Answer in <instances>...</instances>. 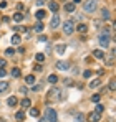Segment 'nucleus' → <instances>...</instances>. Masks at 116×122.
Returning a JSON list of instances; mask_svg holds the SVG:
<instances>
[{"mask_svg": "<svg viewBox=\"0 0 116 122\" xmlns=\"http://www.w3.org/2000/svg\"><path fill=\"white\" fill-rule=\"evenodd\" d=\"M45 119H46V122H57L58 121L57 111L52 109V107H46V109H45Z\"/></svg>", "mask_w": 116, "mask_h": 122, "instance_id": "1", "label": "nucleus"}, {"mask_svg": "<svg viewBox=\"0 0 116 122\" xmlns=\"http://www.w3.org/2000/svg\"><path fill=\"white\" fill-rule=\"evenodd\" d=\"M96 7H98V0H86L85 5H83V8H85L86 13H93L96 10Z\"/></svg>", "mask_w": 116, "mask_h": 122, "instance_id": "2", "label": "nucleus"}, {"mask_svg": "<svg viewBox=\"0 0 116 122\" xmlns=\"http://www.w3.org/2000/svg\"><path fill=\"white\" fill-rule=\"evenodd\" d=\"M63 31H65V35H71V33L75 31V26H73V21H71V20L65 21V25H63Z\"/></svg>", "mask_w": 116, "mask_h": 122, "instance_id": "3", "label": "nucleus"}, {"mask_svg": "<svg viewBox=\"0 0 116 122\" xmlns=\"http://www.w3.org/2000/svg\"><path fill=\"white\" fill-rule=\"evenodd\" d=\"M99 45H101V48H106L110 45V35L108 33H101L99 35Z\"/></svg>", "mask_w": 116, "mask_h": 122, "instance_id": "4", "label": "nucleus"}, {"mask_svg": "<svg viewBox=\"0 0 116 122\" xmlns=\"http://www.w3.org/2000/svg\"><path fill=\"white\" fill-rule=\"evenodd\" d=\"M50 99H53V101L60 99V89H57V87H52V89H50V92H48V101H50Z\"/></svg>", "mask_w": 116, "mask_h": 122, "instance_id": "5", "label": "nucleus"}, {"mask_svg": "<svg viewBox=\"0 0 116 122\" xmlns=\"http://www.w3.org/2000/svg\"><path fill=\"white\" fill-rule=\"evenodd\" d=\"M57 68L60 71H68V69H70V63H68V61H58Z\"/></svg>", "mask_w": 116, "mask_h": 122, "instance_id": "6", "label": "nucleus"}, {"mask_svg": "<svg viewBox=\"0 0 116 122\" xmlns=\"http://www.w3.org/2000/svg\"><path fill=\"white\" fill-rule=\"evenodd\" d=\"M50 26H52V28H58V26H60V15H58V13H55V15L52 17Z\"/></svg>", "mask_w": 116, "mask_h": 122, "instance_id": "7", "label": "nucleus"}, {"mask_svg": "<svg viewBox=\"0 0 116 122\" xmlns=\"http://www.w3.org/2000/svg\"><path fill=\"white\" fill-rule=\"evenodd\" d=\"M99 119H101V114H98V112H91V114L88 116L86 121H88V122H99Z\"/></svg>", "mask_w": 116, "mask_h": 122, "instance_id": "8", "label": "nucleus"}, {"mask_svg": "<svg viewBox=\"0 0 116 122\" xmlns=\"http://www.w3.org/2000/svg\"><path fill=\"white\" fill-rule=\"evenodd\" d=\"M43 28H45V25H43L40 20L33 25V31H35V33H41V31H43Z\"/></svg>", "mask_w": 116, "mask_h": 122, "instance_id": "9", "label": "nucleus"}, {"mask_svg": "<svg viewBox=\"0 0 116 122\" xmlns=\"http://www.w3.org/2000/svg\"><path fill=\"white\" fill-rule=\"evenodd\" d=\"M75 28H76L80 33H86V31H88V25H85V23H78Z\"/></svg>", "mask_w": 116, "mask_h": 122, "instance_id": "10", "label": "nucleus"}, {"mask_svg": "<svg viewBox=\"0 0 116 122\" xmlns=\"http://www.w3.org/2000/svg\"><path fill=\"white\" fill-rule=\"evenodd\" d=\"M55 51H57V55H63L66 51V45H57L55 46Z\"/></svg>", "mask_w": 116, "mask_h": 122, "instance_id": "11", "label": "nucleus"}, {"mask_svg": "<svg viewBox=\"0 0 116 122\" xmlns=\"http://www.w3.org/2000/svg\"><path fill=\"white\" fill-rule=\"evenodd\" d=\"M93 56H95L96 60H104V53H103V50H95V51H93Z\"/></svg>", "mask_w": 116, "mask_h": 122, "instance_id": "12", "label": "nucleus"}, {"mask_svg": "<svg viewBox=\"0 0 116 122\" xmlns=\"http://www.w3.org/2000/svg\"><path fill=\"white\" fill-rule=\"evenodd\" d=\"M101 18H103V20H110V18H111V13H110L108 8H103V10H101Z\"/></svg>", "mask_w": 116, "mask_h": 122, "instance_id": "13", "label": "nucleus"}, {"mask_svg": "<svg viewBox=\"0 0 116 122\" xmlns=\"http://www.w3.org/2000/svg\"><path fill=\"white\" fill-rule=\"evenodd\" d=\"M65 10H66V12H70V13H73V12H75V3H73V2L65 3Z\"/></svg>", "mask_w": 116, "mask_h": 122, "instance_id": "14", "label": "nucleus"}, {"mask_svg": "<svg viewBox=\"0 0 116 122\" xmlns=\"http://www.w3.org/2000/svg\"><path fill=\"white\" fill-rule=\"evenodd\" d=\"M12 45H20V43H22V38H20V35L18 33H15V35H13V36H12Z\"/></svg>", "mask_w": 116, "mask_h": 122, "instance_id": "15", "label": "nucleus"}, {"mask_svg": "<svg viewBox=\"0 0 116 122\" xmlns=\"http://www.w3.org/2000/svg\"><path fill=\"white\" fill-rule=\"evenodd\" d=\"M45 15H46V12H45V10H37L35 18H37V20H43V18H45Z\"/></svg>", "mask_w": 116, "mask_h": 122, "instance_id": "16", "label": "nucleus"}, {"mask_svg": "<svg viewBox=\"0 0 116 122\" xmlns=\"http://www.w3.org/2000/svg\"><path fill=\"white\" fill-rule=\"evenodd\" d=\"M25 82H27V84H30V86H32V84H35V76H33V74H28V76L25 78Z\"/></svg>", "mask_w": 116, "mask_h": 122, "instance_id": "17", "label": "nucleus"}, {"mask_svg": "<svg viewBox=\"0 0 116 122\" xmlns=\"http://www.w3.org/2000/svg\"><path fill=\"white\" fill-rule=\"evenodd\" d=\"M103 111H104V106H103V104H99V102H96V106H95V112L103 114Z\"/></svg>", "mask_w": 116, "mask_h": 122, "instance_id": "18", "label": "nucleus"}, {"mask_svg": "<svg viewBox=\"0 0 116 122\" xmlns=\"http://www.w3.org/2000/svg\"><path fill=\"white\" fill-rule=\"evenodd\" d=\"M46 79H48V82H50V84H57V81H58V76H57V74H50V76H48Z\"/></svg>", "mask_w": 116, "mask_h": 122, "instance_id": "19", "label": "nucleus"}, {"mask_svg": "<svg viewBox=\"0 0 116 122\" xmlns=\"http://www.w3.org/2000/svg\"><path fill=\"white\" fill-rule=\"evenodd\" d=\"M8 89V82L7 81H0V92H5Z\"/></svg>", "mask_w": 116, "mask_h": 122, "instance_id": "20", "label": "nucleus"}, {"mask_svg": "<svg viewBox=\"0 0 116 122\" xmlns=\"http://www.w3.org/2000/svg\"><path fill=\"white\" fill-rule=\"evenodd\" d=\"M98 86H101V79H93V81H90V87L93 89V87H98Z\"/></svg>", "mask_w": 116, "mask_h": 122, "instance_id": "21", "label": "nucleus"}, {"mask_svg": "<svg viewBox=\"0 0 116 122\" xmlns=\"http://www.w3.org/2000/svg\"><path fill=\"white\" fill-rule=\"evenodd\" d=\"M30 106H32V101H30L28 97H25V99L22 101V107H23V109H27V107H30Z\"/></svg>", "mask_w": 116, "mask_h": 122, "instance_id": "22", "label": "nucleus"}, {"mask_svg": "<svg viewBox=\"0 0 116 122\" xmlns=\"http://www.w3.org/2000/svg\"><path fill=\"white\" fill-rule=\"evenodd\" d=\"M35 60H37V63H43L45 61V55L43 53H37L35 55Z\"/></svg>", "mask_w": 116, "mask_h": 122, "instance_id": "23", "label": "nucleus"}, {"mask_svg": "<svg viewBox=\"0 0 116 122\" xmlns=\"http://www.w3.org/2000/svg\"><path fill=\"white\" fill-rule=\"evenodd\" d=\"M48 8H50L52 12H57L58 10V3L57 2H50V3H48Z\"/></svg>", "mask_w": 116, "mask_h": 122, "instance_id": "24", "label": "nucleus"}, {"mask_svg": "<svg viewBox=\"0 0 116 122\" xmlns=\"http://www.w3.org/2000/svg\"><path fill=\"white\" fill-rule=\"evenodd\" d=\"M15 119H17V121H23V119H25V112H23V111H18V112L15 114Z\"/></svg>", "mask_w": 116, "mask_h": 122, "instance_id": "25", "label": "nucleus"}, {"mask_svg": "<svg viewBox=\"0 0 116 122\" xmlns=\"http://www.w3.org/2000/svg\"><path fill=\"white\" fill-rule=\"evenodd\" d=\"M17 102H18V99H17L15 96H12V97H8V101H7V104H8V106H15Z\"/></svg>", "mask_w": 116, "mask_h": 122, "instance_id": "26", "label": "nucleus"}, {"mask_svg": "<svg viewBox=\"0 0 116 122\" xmlns=\"http://www.w3.org/2000/svg\"><path fill=\"white\" fill-rule=\"evenodd\" d=\"M23 18H25V15H23V13H20V12L13 15V20H15V21H22Z\"/></svg>", "mask_w": 116, "mask_h": 122, "instance_id": "27", "label": "nucleus"}, {"mask_svg": "<svg viewBox=\"0 0 116 122\" xmlns=\"http://www.w3.org/2000/svg\"><path fill=\"white\" fill-rule=\"evenodd\" d=\"M75 122H85V116L78 112L76 116H75Z\"/></svg>", "mask_w": 116, "mask_h": 122, "instance_id": "28", "label": "nucleus"}, {"mask_svg": "<svg viewBox=\"0 0 116 122\" xmlns=\"http://www.w3.org/2000/svg\"><path fill=\"white\" fill-rule=\"evenodd\" d=\"M13 55H15V50L13 48H7L5 50V56H13Z\"/></svg>", "mask_w": 116, "mask_h": 122, "instance_id": "29", "label": "nucleus"}, {"mask_svg": "<svg viewBox=\"0 0 116 122\" xmlns=\"http://www.w3.org/2000/svg\"><path fill=\"white\" fill-rule=\"evenodd\" d=\"M38 109H35V107H32V109H30V116H32V117H38Z\"/></svg>", "mask_w": 116, "mask_h": 122, "instance_id": "30", "label": "nucleus"}, {"mask_svg": "<svg viewBox=\"0 0 116 122\" xmlns=\"http://www.w3.org/2000/svg\"><path fill=\"white\" fill-rule=\"evenodd\" d=\"M110 91H116V82H115V79H110Z\"/></svg>", "mask_w": 116, "mask_h": 122, "instance_id": "31", "label": "nucleus"}, {"mask_svg": "<svg viewBox=\"0 0 116 122\" xmlns=\"http://www.w3.org/2000/svg\"><path fill=\"white\" fill-rule=\"evenodd\" d=\"M12 76H13V78H18L20 76V69L18 68H13V69H12Z\"/></svg>", "mask_w": 116, "mask_h": 122, "instance_id": "32", "label": "nucleus"}, {"mask_svg": "<svg viewBox=\"0 0 116 122\" xmlns=\"http://www.w3.org/2000/svg\"><path fill=\"white\" fill-rule=\"evenodd\" d=\"M41 89H43V84H41V82H38V84L33 86V91H35V92H38V91H41Z\"/></svg>", "mask_w": 116, "mask_h": 122, "instance_id": "33", "label": "nucleus"}, {"mask_svg": "<svg viewBox=\"0 0 116 122\" xmlns=\"http://www.w3.org/2000/svg\"><path fill=\"white\" fill-rule=\"evenodd\" d=\"M99 99H101V94H93L91 96V101L93 102H99Z\"/></svg>", "mask_w": 116, "mask_h": 122, "instance_id": "34", "label": "nucleus"}, {"mask_svg": "<svg viewBox=\"0 0 116 122\" xmlns=\"http://www.w3.org/2000/svg\"><path fill=\"white\" fill-rule=\"evenodd\" d=\"M13 30H15V31H23V33H27V26H13Z\"/></svg>", "mask_w": 116, "mask_h": 122, "instance_id": "35", "label": "nucleus"}, {"mask_svg": "<svg viewBox=\"0 0 116 122\" xmlns=\"http://www.w3.org/2000/svg\"><path fill=\"white\" fill-rule=\"evenodd\" d=\"M33 69H35L37 73H40V71H43V66H41V63H37V66H35Z\"/></svg>", "mask_w": 116, "mask_h": 122, "instance_id": "36", "label": "nucleus"}, {"mask_svg": "<svg viewBox=\"0 0 116 122\" xmlns=\"http://www.w3.org/2000/svg\"><path fill=\"white\" fill-rule=\"evenodd\" d=\"M83 76H85V78H91V71H90V69H86V71L83 73Z\"/></svg>", "mask_w": 116, "mask_h": 122, "instance_id": "37", "label": "nucleus"}, {"mask_svg": "<svg viewBox=\"0 0 116 122\" xmlns=\"http://www.w3.org/2000/svg\"><path fill=\"white\" fill-rule=\"evenodd\" d=\"M46 40H48V38H46L45 35H40V36H38V41H41V43H45Z\"/></svg>", "mask_w": 116, "mask_h": 122, "instance_id": "38", "label": "nucleus"}, {"mask_svg": "<svg viewBox=\"0 0 116 122\" xmlns=\"http://www.w3.org/2000/svg\"><path fill=\"white\" fill-rule=\"evenodd\" d=\"M20 92H23V94H27V92H28V89H27V86H22V87H20Z\"/></svg>", "mask_w": 116, "mask_h": 122, "instance_id": "39", "label": "nucleus"}, {"mask_svg": "<svg viewBox=\"0 0 116 122\" xmlns=\"http://www.w3.org/2000/svg\"><path fill=\"white\" fill-rule=\"evenodd\" d=\"M7 74V71H5V68H0V78H3Z\"/></svg>", "mask_w": 116, "mask_h": 122, "instance_id": "40", "label": "nucleus"}, {"mask_svg": "<svg viewBox=\"0 0 116 122\" xmlns=\"http://www.w3.org/2000/svg\"><path fill=\"white\" fill-rule=\"evenodd\" d=\"M3 66H7V61L3 60V58H0V68H3Z\"/></svg>", "mask_w": 116, "mask_h": 122, "instance_id": "41", "label": "nucleus"}, {"mask_svg": "<svg viewBox=\"0 0 116 122\" xmlns=\"http://www.w3.org/2000/svg\"><path fill=\"white\" fill-rule=\"evenodd\" d=\"M113 63H115V60H113V55H111V58L108 60V66H113Z\"/></svg>", "mask_w": 116, "mask_h": 122, "instance_id": "42", "label": "nucleus"}, {"mask_svg": "<svg viewBox=\"0 0 116 122\" xmlns=\"http://www.w3.org/2000/svg\"><path fill=\"white\" fill-rule=\"evenodd\" d=\"M7 7V2H0V8H5Z\"/></svg>", "mask_w": 116, "mask_h": 122, "instance_id": "43", "label": "nucleus"}, {"mask_svg": "<svg viewBox=\"0 0 116 122\" xmlns=\"http://www.w3.org/2000/svg\"><path fill=\"white\" fill-rule=\"evenodd\" d=\"M37 5H38V7H41V5H43V0H37Z\"/></svg>", "mask_w": 116, "mask_h": 122, "instance_id": "44", "label": "nucleus"}, {"mask_svg": "<svg viewBox=\"0 0 116 122\" xmlns=\"http://www.w3.org/2000/svg\"><path fill=\"white\" fill-rule=\"evenodd\" d=\"M80 2H81V0H73V3H75V5H78Z\"/></svg>", "mask_w": 116, "mask_h": 122, "instance_id": "45", "label": "nucleus"}, {"mask_svg": "<svg viewBox=\"0 0 116 122\" xmlns=\"http://www.w3.org/2000/svg\"><path fill=\"white\" fill-rule=\"evenodd\" d=\"M38 122H46V119L43 117V119H38Z\"/></svg>", "mask_w": 116, "mask_h": 122, "instance_id": "46", "label": "nucleus"}, {"mask_svg": "<svg viewBox=\"0 0 116 122\" xmlns=\"http://www.w3.org/2000/svg\"><path fill=\"white\" fill-rule=\"evenodd\" d=\"M43 2H45V0H43Z\"/></svg>", "mask_w": 116, "mask_h": 122, "instance_id": "47", "label": "nucleus"}]
</instances>
